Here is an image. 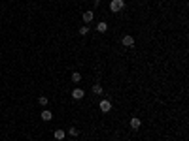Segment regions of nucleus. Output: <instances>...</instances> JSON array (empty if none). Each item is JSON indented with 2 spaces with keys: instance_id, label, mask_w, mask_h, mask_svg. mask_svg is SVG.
I'll return each mask as SVG.
<instances>
[{
  "instance_id": "obj_1",
  "label": "nucleus",
  "mask_w": 189,
  "mask_h": 141,
  "mask_svg": "<svg viewBox=\"0 0 189 141\" xmlns=\"http://www.w3.org/2000/svg\"><path fill=\"white\" fill-rule=\"evenodd\" d=\"M123 8H125V2H123V0H112V2H110V12H112V13L121 12Z\"/></svg>"
},
{
  "instance_id": "obj_2",
  "label": "nucleus",
  "mask_w": 189,
  "mask_h": 141,
  "mask_svg": "<svg viewBox=\"0 0 189 141\" xmlns=\"http://www.w3.org/2000/svg\"><path fill=\"white\" fill-rule=\"evenodd\" d=\"M99 107H100L102 113H108V111H112V102L110 100H102V102L99 104Z\"/></svg>"
},
{
  "instance_id": "obj_3",
  "label": "nucleus",
  "mask_w": 189,
  "mask_h": 141,
  "mask_svg": "<svg viewBox=\"0 0 189 141\" xmlns=\"http://www.w3.org/2000/svg\"><path fill=\"white\" fill-rule=\"evenodd\" d=\"M121 43H123L125 47H132V45H134V38H132L131 34H127V36L121 38Z\"/></svg>"
},
{
  "instance_id": "obj_4",
  "label": "nucleus",
  "mask_w": 189,
  "mask_h": 141,
  "mask_svg": "<svg viewBox=\"0 0 189 141\" xmlns=\"http://www.w3.org/2000/svg\"><path fill=\"white\" fill-rule=\"evenodd\" d=\"M129 124H131V128H132V130H138V128L142 126V120H140L138 117H132Z\"/></svg>"
},
{
  "instance_id": "obj_5",
  "label": "nucleus",
  "mask_w": 189,
  "mask_h": 141,
  "mask_svg": "<svg viewBox=\"0 0 189 141\" xmlns=\"http://www.w3.org/2000/svg\"><path fill=\"white\" fill-rule=\"evenodd\" d=\"M83 21H85V24H89V23H93V19H95V15H93V12H83Z\"/></svg>"
},
{
  "instance_id": "obj_6",
  "label": "nucleus",
  "mask_w": 189,
  "mask_h": 141,
  "mask_svg": "<svg viewBox=\"0 0 189 141\" xmlns=\"http://www.w3.org/2000/svg\"><path fill=\"white\" fill-rule=\"evenodd\" d=\"M83 94H85V92H83L81 88H74V90H72V98H74V100H81V98H83Z\"/></svg>"
},
{
  "instance_id": "obj_7",
  "label": "nucleus",
  "mask_w": 189,
  "mask_h": 141,
  "mask_svg": "<svg viewBox=\"0 0 189 141\" xmlns=\"http://www.w3.org/2000/svg\"><path fill=\"white\" fill-rule=\"evenodd\" d=\"M51 119H53V113L47 111V109H44V111H42V120H44V122H49Z\"/></svg>"
},
{
  "instance_id": "obj_8",
  "label": "nucleus",
  "mask_w": 189,
  "mask_h": 141,
  "mask_svg": "<svg viewBox=\"0 0 189 141\" xmlns=\"http://www.w3.org/2000/svg\"><path fill=\"white\" fill-rule=\"evenodd\" d=\"M106 30H108V24H106L104 21H100V23H96V32H100V34H104Z\"/></svg>"
},
{
  "instance_id": "obj_9",
  "label": "nucleus",
  "mask_w": 189,
  "mask_h": 141,
  "mask_svg": "<svg viewBox=\"0 0 189 141\" xmlns=\"http://www.w3.org/2000/svg\"><path fill=\"white\" fill-rule=\"evenodd\" d=\"M64 135H66L64 130H57V132H53V137L57 139V141H63V139H64Z\"/></svg>"
},
{
  "instance_id": "obj_10",
  "label": "nucleus",
  "mask_w": 189,
  "mask_h": 141,
  "mask_svg": "<svg viewBox=\"0 0 189 141\" xmlns=\"http://www.w3.org/2000/svg\"><path fill=\"white\" fill-rule=\"evenodd\" d=\"M72 81L74 83H80L81 81V73L80 72H72Z\"/></svg>"
},
{
  "instance_id": "obj_11",
  "label": "nucleus",
  "mask_w": 189,
  "mask_h": 141,
  "mask_svg": "<svg viewBox=\"0 0 189 141\" xmlns=\"http://www.w3.org/2000/svg\"><path fill=\"white\" fill-rule=\"evenodd\" d=\"M93 92H95V94H102V85H100V83H95V85H93Z\"/></svg>"
},
{
  "instance_id": "obj_12",
  "label": "nucleus",
  "mask_w": 189,
  "mask_h": 141,
  "mask_svg": "<svg viewBox=\"0 0 189 141\" xmlns=\"http://www.w3.org/2000/svg\"><path fill=\"white\" fill-rule=\"evenodd\" d=\"M66 134H70V135H72V137H78V135H80V130L72 126V128H70V130H68V132H66Z\"/></svg>"
},
{
  "instance_id": "obj_13",
  "label": "nucleus",
  "mask_w": 189,
  "mask_h": 141,
  "mask_svg": "<svg viewBox=\"0 0 189 141\" xmlns=\"http://www.w3.org/2000/svg\"><path fill=\"white\" fill-rule=\"evenodd\" d=\"M38 104H40V105H42V107H44V105H47V104H49V100L45 98V96H40V98H38Z\"/></svg>"
},
{
  "instance_id": "obj_14",
  "label": "nucleus",
  "mask_w": 189,
  "mask_h": 141,
  "mask_svg": "<svg viewBox=\"0 0 189 141\" xmlns=\"http://www.w3.org/2000/svg\"><path fill=\"white\" fill-rule=\"evenodd\" d=\"M80 34H81V36L89 34V27H87V24H85V27H80Z\"/></svg>"
},
{
  "instance_id": "obj_15",
  "label": "nucleus",
  "mask_w": 189,
  "mask_h": 141,
  "mask_svg": "<svg viewBox=\"0 0 189 141\" xmlns=\"http://www.w3.org/2000/svg\"><path fill=\"white\" fill-rule=\"evenodd\" d=\"M93 2H99V0H93Z\"/></svg>"
}]
</instances>
